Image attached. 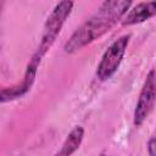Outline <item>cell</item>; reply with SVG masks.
I'll list each match as a JSON object with an SVG mask.
<instances>
[{
  "label": "cell",
  "instance_id": "cell-1",
  "mask_svg": "<svg viewBox=\"0 0 156 156\" xmlns=\"http://www.w3.org/2000/svg\"><path fill=\"white\" fill-rule=\"evenodd\" d=\"M130 5L132 1L129 0L104 1L98 11L73 32L63 46L65 52L74 54L102 37L119 20H122V17L129 10Z\"/></svg>",
  "mask_w": 156,
  "mask_h": 156
},
{
  "label": "cell",
  "instance_id": "cell-2",
  "mask_svg": "<svg viewBox=\"0 0 156 156\" xmlns=\"http://www.w3.org/2000/svg\"><path fill=\"white\" fill-rule=\"evenodd\" d=\"M73 5L74 4L72 1H67L66 0V1L58 2L54 7V10L49 15V17H48V20H46V22L44 24L41 40H40L39 46H38V49H37V51L34 54L35 57L41 60L44 57V55L49 51V49L54 44L56 37L61 32V28H62L63 23L66 22V20L71 15Z\"/></svg>",
  "mask_w": 156,
  "mask_h": 156
},
{
  "label": "cell",
  "instance_id": "cell-3",
  "mask_svg": "<svg viewBox=\"0 0 156 156\" xmlns=\"http://www.w3.org/2000/svg\"><path fill=\"white\" fill-rule=\"evenodd\" d=\"M129 39H130L129 34L119 37L104 52L96 68V76L100 80H107L116 73L126 54L127 46L129 44Z\"/></svg>",
  "mask_w": 156,
  "mask_h": 156
},
{
  "label": "cell",
  "instance_id": "cell-4",
  "mask_svg": "<svg viewBox=\"0 0 156 156\" xmlns=\"http://www.w3.org/2000/svg\"><path fill=\"white\" fill-rule=\"evenodd\" d=\"M155 104V71L151 69L146 76L145 83L139 94V99L134 110L133 123L135 127H140L147 116L150 115Z\"/></svg>",
  "mask_w": 156,
  "mask_h": 156
},
{
  "label": "cell",
  "instance_id": "cell-5",
  "mask_svg": "<svg viewBox=\"0 0 156 156\" xmlns=\"http://www.w3.org/2000/svg\"><path fill=\"white\" fill-rule=\"evenodd\" d=\"M39 65H40L39 61H37L35 58H30V61L27 66L26 73H24V78L21 82V84L0 89V102H7L11 100L18 99V98L23 96L26 93H28L30 87L34 83V79L37 76V69H38Z\"/></svg>",
  "mask_w": 156,
  "mask_h": 156
},
{
  "label": "cell",
  "instance_id": "cell-6",
  "mask_svg": "<svg viewBox=\"0 0 156 156\" xmlns=\"http://www.w3.org/2000/svg\"><path fill=\"white\" fill-rule=\"evenodd\" d=\"M156 13V2L149 1V2H139L133 9L126 12V15L122 17V24L123 26H132L136 23H141L149 18H151Z\"/></svg>",
  "mask_w": 156,
  "mask_h": 156
},
{
  "label": "cell",
  "instance_id": "cell-7",
  "mask_svg": "<svg viewBox=\"0 0 156 156\" xmlns=\"http://www.w3.org/2000/svg\"><path fill=\"white\" fill-rule=\"evenodd\" d=\"M83 138H84V128L80 126H76L65 139L61 149L54 156H72V154H74L79 149Z\"/></svg>",
  "mask_w": 156,
  "mask_h": 156
},
{
  "label": "cell",
  "instance_id": "cell-8",
  "mask_svg": "<svg viewBox=\"0 0 156 156\" xmlns=\"http://www.w3.org/2000/svg\"><path fill=\"white\" fill-rule=\"evenodd\" d=\"M155 147H156V140L152 136L149 143H147V151H149V156H155Z\"/></svg>",
  "mask_w": 156,
  "mask_h": 156
},
{
  "label": "cell",
  "instance_id": "cell-9",
  "mask_svg": "<svg viewBox=\"0 0 156 156\" xmlns=\"http://www.w3.org/2000/svg\"><path fill=\"white\" fill-rule=\"evenodd\" d=\"M1 10H2V2H0V13H1Z\"/></svg>",
  "mask_w": 156,
  "mask_h": 156
},
{
  "label": "cell",
  "instance_id": "cell-10",
  "mask_svg": "<svg viewBox=\"0 0 156 156\" xmlns=\"http://www.w3.org/2000/svg\"><path fill=\"white\" fill-rule=\"evenodd\" d=\"M100 156H106V155H104V154H102V155H100Z\"/></svg>",
  "mask_w": 156,
  "mask_h": 156
}]
</instances>
